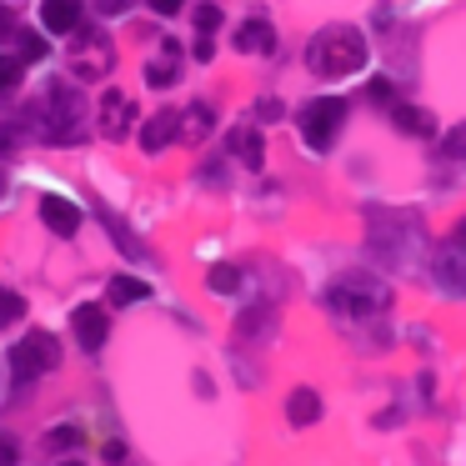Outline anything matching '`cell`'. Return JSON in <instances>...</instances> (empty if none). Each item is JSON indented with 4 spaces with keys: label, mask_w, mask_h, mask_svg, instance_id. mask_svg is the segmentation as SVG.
Segmentation results:
<instances>
[{
    "label": "cell",
    "mask_w": 466,
    "mask_h": 466,
    "mask_svg": "<svg viewBox=\"0 0 466 466\" xmlns=\"http://www.w3.org/2000/svg\"><path fill=\"white\" fill-rule=\"evenodd\" d=\"M0 196H5V176H0Z\"/></svg>",
    "instance_id": "obj_38"
},
{
    "label": "cell",
    "mask_w": 466,
    "mask_h": 466,
    "mask_svg": "<svg viewBox=\"0 0 466 466\" xmlns=\"http://www.w3.org/2000/svg\"><path fill=\"white\" fill-rule=\"evenodd\" d=\"M76 446H86V431H81V426L66 421V426H56V431H51V451H76Z\"/></svg>",
    "instance_id": "obj_23"
},
{
    "label": "cell",
    "mask_w": 466,
    "mask_h": 466,
    "mask_svg": "<svg viewBox=\"0 0 466 466\" xmlns=\"http://www.w3.org/2000/svg\"><path fill=\"white\" fill-rule=\"evenodd\" d=\"M15 81H21V61H15V56H0V96L11 91Z\"/></svg>",
    "instance_id": "obj_26"
},
{
    "label": "cell",
    "mask_w": 466,
    "mask_h": 466,
    "mask_svg": "<svg viewBox=\"0 0 466 466\" xmlns=\"http://www.w3.org/2000/svg\"><path fill=\"white\" fill-rule=\"evenodd\" d=\"M46 106H51V121L41 126V136H56V141H76V136H81V116H86V101L76 96V86L51 81V86H46Z\"/></svg>",
    "instance_id": "obj_6"
},
{
    "label": "cell",
    "mask_w": 466,
    "mask_h": 466,
    "mask_svg": "<svg viewBox=\"0 0 466 466\" xmlns=\"http://www.w3.org/2000/svg\"><path fill=\"white\" fill-rule=\"evenodd\" d=\"M366 96H371V101H391V81H371V91H366Z\"/></svg>",
    "instance_id": "obj_36"
},
{
    "label": "cell",
    "mask_w": 466,
    "mask_h": 466,
    "mask_svg": "<svg viewBox=\"0 0 466 466\" xmlns=\"http://www.w3.org/2000/svg\"><path fill=\"white\" fill-rule=\"evenodd\" d=\"M296 126H301V141L311 146V151H331L336 136H341V126H346V101H336V96L306 101L301 116H296Z\"/></svg>",
    "instance_id": "obj_4"
},
{
    "label": "cell",
    "mask_w": 466,
    "mask_h": 466,
    "mask_svg": "<svg viewBox=\"0 0 466 466\" xmlns=\"http://www.w3.org/2000/svg\"><path fill=\"white\" fill-rule=\"evenodd\" d=\"M106 15H121V11H131V0H96Z\"/></svg>",
    "instance_id": "obj_35"
},
{
    "label": "cell",
    "mask_w": 466,
    "mask_h": 466,
    "mask_svg": "<svg viewBox=\"0 0 466 466\" xmlns=\"http://www.w3.org/2000/svg\"><path fill=\"white\" fill-rule=\"evenodd\" d=\"M81 11H86L81 0H46V5H41V25L51 35H71L76 25H81Z\"/></svg>",
    "instance_id": "obj_15"
},
{
    "label": "cell",
    "mask_w": 466,
    "mask_h": 466,
    "mask_svg": "<svg viewBox=\"0 0 466 466\" xmlns=\"http://www.w3.org/2000/svg\"><path fill=\"white\" fill-rule=\"evenodd\" d=\"M15 316H25V301L15 291H5V286H0V326H11Z\"/></svg>",
    "instance_id": "obj_24"
},
{
    "label": "cell",
    "mask_w": 466,
    "mask_h": 466,
    "mask_svg": "<svg viewBox=\"0 0 466 466\" xmlns=\"http://www.w3.org/2000/svg\"><path fill=\"white\" fill-rule=\"evenodd\" d=\"M236 51H241V56H271L276 51L271 21H241V25H236Z\"/></svg>",
    "instance_id": "obj_16"
},
{
    "label": "cell",
    "mask_w": 466,
    "mask_h": 466,
    "mask_svg": "<svg viewBox=\"0 0 466 466\" xmlns=\"http://www.w3.org/2000/svg\"><path fill=\"white\" fill-rule=\"evenodd\" d=\"M226 151H231L236 161L246 166V171H261V161H266V141H261V131H256V121L236 126V131L226 136Z\"/></svg>",
    "instance_id": "obj_10"
},
{
    "label": "cell",
    "mask_w": 466,
    "mask_h": 466,
    "mask_svg": "<svg viewBox=\"0 0 466 466\" xmlns=\"http://www.w3.org/2000/svg\"><path fill=\"white\" fill-rule=\"evenodd\" d=\"M216 56V46H211V35H201V41H196V61H211Z\"/></svg>",
    "instance_id": "obj_37"
},
{
    "label": "cell",
    "mask_w": 466,
    "mask_h": 466,
    "mask_svg": "<svg viewBox=\"0 0 466 466\" xmlns=\"http://www.w3.org/2000/svg\"><path fill=\"white\" fill-rule=\"evenodd\" d=\"M171 141H176V111H156L151 121L141 126V151L146 156H161Z\"/></svg>",
    "instance_id": "obj_17"
},
{
    "label": "cell",
    "mask_w": 466,
    "mask_h": 466,
    "mask_svg": "<svg viewBox=\"0 0 466 466\" xmlns=\"http://www.w3.org/2000/svg\"><path fill=\"white\" fill-rule=\"evenodd\" d=\"M271 326H276V316H271L266 301L246 306V311L236 316V336H241V341H251V336H271Z\"/></svg>",
    "instance_id": "obj_20"
},
{
    "label": "cell",
    "mask_w": 466,
    "mask_h": 466,
    "mask_svg": "<svg viewBox=\"0 0 466 466\" xmlns=\"http://www.w3.org/2000/svg\"><path fill=\"white\" fill-rule=\"evenodd\" d=\"M96 216H101V221H106V226H111V236H116V246H121V251H126V256H146V246H141V241H136V236H131V226H126V221H121V216H116V211H106V206H96Z\"/></svg>",
    "instance_id": "obj_21"
},
{
    "label": "cell",
    "mask_w": 466,
    "mask_h": 466,
    "mask_svg": "<svg viewBox=\"0 0 466 466\" xmlns=\"http://www.w3.org/2000/svg\"><path fill=\"white\" fill-rule=\"evenodd\" d=\"M366 35L356 25H326L321 35H311L306 46V66H311L321 81H341V76H356L366 66Z\"/></svg>",
    "instance_id": "obj_1"
},
{
    "label": "cell",
    "mask_w": 466,
    "mask_h": 466,
    "mask_svg": "<svg viewBox=\"0 0 466 466\" xmlns=\"http://www.w3.org/2000/svg\"><path fill=\"white\" fill-rule=\"evenodd\" d=\"M15 35H21V61H41V56H46L41 35H31V31H15Z\"/></svg>",
    "instance_id": "obj_27"
},
{
    "label": "cell",
    "mask_w": 466,
    "mask_h": 466,
    "mask_svg": "<svg viewBox=\"0 0 466 466\" xmlns=\"http://www.w3.org/2000/svg\"><path fill=\"white\" fill-rule=\"evenodd\" d=\"M181 81V46L176 41H161V51L146 61V86H156V91H166V86Z\"/></svg>",
    "instance_id": "obj_11"
},
{
    "label": "cell",
    "mask_w": 466,
    "mask_h": 466,
    "mask_svg": "<svg viewBox=\"0 0 466 466\" xmlns=\"http://www.w3.org/2000/svg\"><path fill=\"white\" fill-rule=\"evenodd\" d=\"M391 126L401 136H416V141H431V136H436V116L421 111V106H401V101L391 106Z\"/></svg>",
    "instance_id": "obj_14"
},
{
    "label": "cell",
    "mask_w": 466,
    "mask_h": 466,
    "mask_svg": "<svg viewBox=\"0 0 466 466\" xmlns=\"http://www.w3.org/2000/svg\"><path fill=\"white\" fill-rule=\"evenodd\" d=\"M431 286L441 296H466V256L456 251L451 241L431 256Z\"/></svg>",
    "instance_id": "obj_7"
},
{
    "label": "cell",
    "mask_w": 466,
    "mask_h": 466,
    "mask_svg": "<svg viewBox=\"0 0 466 466\" xmlns=\"http://www.w3.org/2000/svg\"><path fill=\"white\" fill-rule=\"evenodd\" d=\"M441 156L446 161H466V126H456V131L441 141Z\"/></svg>",
    "instance_id": "obj_25"
},
{
    "label": "cell",
    "mask_w": 466,
    "mask_h": 466,
    "mask_svg": "<svg viewBox=\"0 0 466 466\" xmlns=\"http://www.w3.org/2000/svg\"><path fill=\"white\" fill-rule=\"evenodd\" d=\"M21 136H25V126H0V146H15V141H21Z\"/></svg>",
    "instance_id": "obj_32"
},
{
    "label": "cell",
    "mask_w": 466,
    "mask_h": 466,
    "mask_svg": "<svg viewBox=\"0 0 466 466\" xmlns=\"http://www.w3.org/2000/svg\"><path fill=\"white\" fill-rule=\"evenodd\" d=\"M251 116H256V121H281V101H276V96H261Z\"/></svg>",
    "instance_id": "obj_29"
},
{
    "label": "cell",
    "mask_w": 466,
    "mask_h": 466,
    "mask_svg": "<svg viewBox=\"0 0 466 466\" xmlns=\"http://www.w3.org/2000/svg\"><path fill=\"white\" fill-rule=\"evenodd\" d=\"M206 286H211L216 296H236L241 291V271H236V266H211V271H206Z\"/></svg>",
    "instance_id": "obj_22"
},
{
    "label": "cell",
    "mask_w": 466,
    "mask_h": 466,
    "mask_svg": "<svg viewBox=\"0 0 466 466\" xmlns=\"http://www.w3.org/2000/svg\"><path fill=\"white\" fill-rule=\"evenodd\" d=\"M15 31H21V25H15V11L0 5V41H15Z\"/></svg>",
    "instance_id": "obj_30"
},
{
    "label": "cell",
    "mask_w": 466,
    "mask_h": 466,
    "mask_svg": "<svg viewBox=\"0 0 466 466\" xmlns=\"http://www.w3.org/2000/svg\"><path fill=\"white\" fill-rule=\"evenodd\" d=\"M41 221L56 236H76L81 231V206H71L66 196H41Z\"/></svg>",
    "instance_id": "obj_12"
},
{
    "label": "cell",
    "mask_w": 466,
    "mask_h": 466,
    "mask_svg": "<svg viewBox=\"0 0 466 466\" xmlns=\"http://www.w3.org/2000/svg\"><path fill=\"white\" fill-rule=\"evenodd\" d=\"M286 421H291V426H311V421H321V396H316L311 386H296V391L286 396Z\"/></svg>",
    "instance_id": "obj_18"
},
{
    "label": "cell",
    "mask_w": 466,
    "mask_h": 466,
    "mask_svg": "<svg viewBox=\"0 0 466 466\" xmlns=\"http://www.w3.org/2000/svg\"><path fill=\"white\" fill-rule=\"evenodd\" d=\"M216 25H221V5H201V11H196V31L211 35Z\"/></svg>",
    "instance_id": "obj_28"
},
{
    "label": "cell",
    "mask_w": 466,
    "mask_h": 466,
    "mask_svg": "<svg viewBox=\"0 0 466 466\" xmlns=\"http://www.w3.org/2000/svg\"><path fill=\"white\" fill-rule=\"evenodd\" d=\"M211 126H216V116H211V106L206 101H191L186 106L181 116H176V141H206V136H211Z\"/></svg>",
    "instance_id": "obj_13"
},
{
    "label": "cell",
    "mask_w": 466,
    "mask_h": 466,
    "mask_svg": "<svg viewBox=\"0 0 466 466\" xmlns=\"http://www.w3.org/2000/svg\"><path fill=\"white\" fill-rule=\"evenodd\" d=\"M146 296H151V286L141 276H111V286H106V306H136Z\"/></svg>",
    "instance_id": "obj_19"
},
{
    "label": "cell",
    "mask_w": 466,
    "mask_h": 466,
    "mask_svg": "<svg viewBox=\"0 0 466 466\" xmlns=\"http://www.w3.org/2000/svg\"><path fill=\"white\" fill-rule=\"evenodd\" d=\"M0 466H15V441L11 436H0Z\"/></svg>",
    "instance_id": "obj_34"
},
{
    "label": "cell",
    "mask_w": 466,
    "mask_h": 466,
    "mask_svg": "<svg viewBox=\"0 0 466 466\" xmlns=\"http://www.w3.org/2000/svg\"><path fill=\"white\" fill-rule=\"evenodd\" d=\"M66 66H71V76H81V81L111 76V66H116L111 35L96 31V25H76V31H71V46H66Z\"/></svg>",
    "instance_id": "obj_3"
},
{
    "label": "cell",
    "mask_w": 466,
    "mask_h": 466,
    "mask_svg": "<svg viewBox=\"0 0 466 466\" xmlns=\"http://www.w3.org/2000/svg\"><path fill=\"white\" fill-rule=\"evenodd\" d=\"M96 116H101V136H106V141H126V136H131L136 101L126 91H106L101 106H96Z\"/></svg>",
    "instance_id": "obj_8"
},
{
    "label": "cell",
    "mask_w": 466,
    "mask_h": 466,
    "mask_svg": "<svg viewBox=\"0 0 466 466\" xmlns=\"http://www.w3.org/2000/svg\"><path fill=\"white\" fill-rule=\"evenodd\" d=\"M446 241H451V246H456V251H461V256H466V216H461V221H456V226H451V236H446Z\"/></svg>",
    "instance_id": "obj_31"
},
{
    "label": "cell",
    "mask_w": 466,
    "mask_h": 466,
    "mask_svg": "<svg viewBox=\"0 0 466 466\" xmlns=\"http://www.w3.org/2000/svg\"><path fill=\"white\" fill-rule=\"evenodd\" d=\"M326 306L346 321H371V316L391 311V286L376 281V276H341V281L326 291Z\"/></svg>",
    "instance_id": "obj_2"
},
{
    "label": "cell",
    "mask_w": 466,
    "mask_h": 466,
    "mask_svg": "<svg viewBox=\"0 0 466 466\" xmlns=\"http://www.w3.org/2000/svg\"><path fill=\"white\" fill-rule=\"evenodd\" d=\"M61 366V341L51 331H25L11 351V376L15 381H35V376L56 371Z\"/></svg>",
    "instance_id": "obj_5"
},
{
    "label": "cell",
    "mask_w": 466,
    "mask_h": 466,
    "mask_svg": "<svg viewBox=\"0 0 466 466\" xmlns=\"http://www.w3.org/2000/svg\"><path fill=\"white\" fill-rule=\"evenodd\" d=\"M71 326H76V341H81L86 351H101L106 336H111V316H106V306H76Z\"/></svg>",
    "instance_id": "obj_9"
},
{
    "label": "cell",
    "mask_w": 466,
    "mask_h": 466,
    "mask_svg": "<svg viewBox=\"0 0 466 466\" xmlns=\"http://www.w3.org/2000/svg\"><path fill=\"white\" fill-rule=\"evenodd\" d=\"M181 5H186V0H151V11H156V15H176Z\"/></svg>",
    "instance_id": "obj_33"
}]
</instances>
